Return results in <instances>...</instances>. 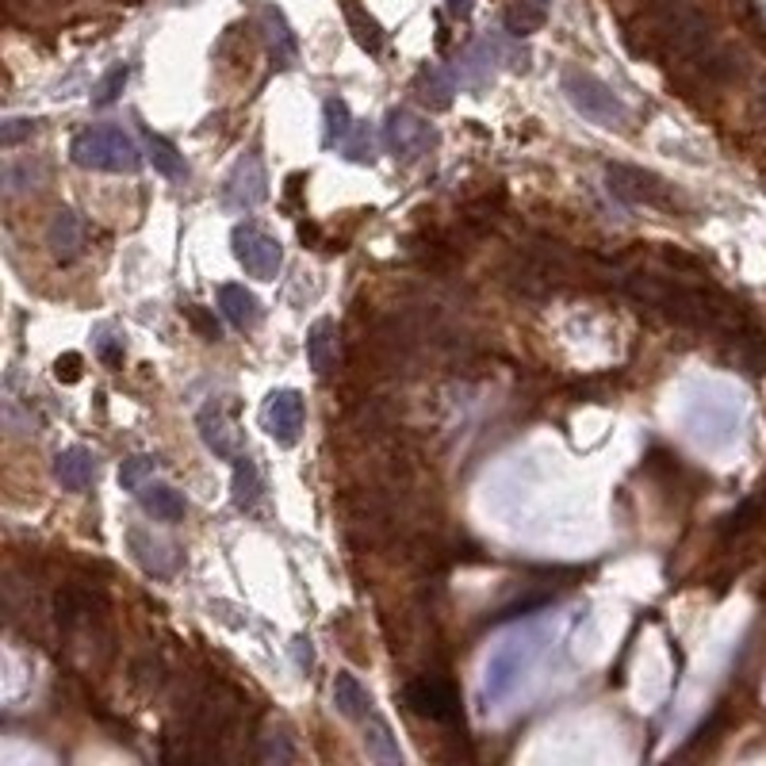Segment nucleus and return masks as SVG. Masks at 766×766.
<instances>
[{
    "instance_id": "f257e3e1",
    "label": "nucleus",
    "mask_w": 766,
    "mask_h": 766,
    "mask_svg": "<svg viewBox=\"0 0 766 766\" xmlns=\"http://www.w3.org/2000/svg\"><path fill=\"white\" fill-rule=\"evenodd\" d=\"M70 158L81 169H96V173H135L143 165L135 138L123 127H85L70 143Z\"/></svg>"
},
{
    "instance_id": "7c9ffc66",
    "label": "nucleus",
    "mask_w": 766,
    "mask_h": 766,
    "mask_svg": "<svg viewBox=\"0 0 766 766\" xmlns=\"http://www.w3.org/2000/svg\"><path fill=\"white\" fill-rule=\"evenodd\" d=\"M32 135H35V120H9L4 131H0V143H4V150H12V146H20Z\"/></svg>"
},
{
    "instance_id": "7ed1b4c3",
    "label": "nucleus",
    "mask_w": 766,
    "mask_h": 766,
    "mask_svg": "<svg viewBox=\"0 0 766 766\" xmlns=\"http://www.w3.org/2000/svg\"><path fill=\"white\" fill-rule=\"evenodd\" d=\"M231 246H234L238 264L254 280H276L280 264H284V246H280V238H272L264 226L238 223L234 226V234H231Z\"/></svg>"
},
{
    "instance_id": "ddd939ff",
    "label": "nucleus",
    "mask_w": 766,
    "mask_h": 766,
    "mask_svg": "<svg viewBox=\"0 0 766 766\" xmlns=\"http://www.w3.org/2000/svg\"><path fill=\"white\" fill-rule=\"evenodd\" d=\"M219 311L226 314L234 330H257V322H261V304L254 292H246V284L219 287Z\"/></svg>"
},
{
    "instance_id": "4468645a",
    "label": "nucleus",
    "mask_w": 766,
    "mask_h": 766,
    "mask_svg": "<svg viewBox=\"0 0 766 766\" xmlns=\"http://www.w3.org/2000/svg\"><path fill=\"white\" fill-rule=\"evenodd\" d=\"M138 503H143V510L150 514L153 521H165V526H176V521L184 518V510H188L181 491L169 487V483H153V479L138 491Z\"/></svg>"
},
{
    "instance_id": "c756f323",
    "label": "nucleus",
    "mask_w": 766,
    "mask_h": 766,
    "mask_svg": "<svg viewBox=\"0 0 766 766\" xmlns=\"http://www.w3.org/2000/svg\"><path fill=\"white\" fill-rule=\"evenodd\" d=\"M81 365H85L81 353H62V357L54 360V380L58 383H77L81 380Z\"/></svg>"
},
{
    "instance_id": "20e7f679",
    "label": "nucleus",
    "mask_w": 766,
    "mask_h": 766,
    "mask_svg": "<svg viewBox=\"0 0 766 766\" xmlns=\"http://www.w3.org/2000/svg\"><path fill=\"white\" fill-rule=\"evenodd\" d=\"M383 143L399 161H418L437 146V131L422 120V115L407 112V108H395L383 123Z\"/></svg>"
},
{
    "instance_id": "4be33fe9",
    "label": "nucleus",
    "mask_w": 766,
    "mask_h": 766,
    "mask_svg": "<svg viewBox=\"0 0 766 766\" xmlns=\"http://www.w3.org/2000/svg\"><path fill=\"white\" fill-rule=\"evenodd\" d=\"M342 12H345V24L353 27V35H357V42L368 50V54H380L383 50V32L380 24H375L372 16H368L365 9H360L357 0H342Z\"/></svg>"
},
{
    "instance_id": "6e6552de",
    "label": "nucleus",
    "mask_w": 766,
    "mask_h": 766,
    "mask_svg": "<svg viewBox=\"0 0 766 766\" xmlns=\"http://www.w3.org/2000/svg\"><path fill=\"white\" fill-rule=\"evenodd\" d=\"M606 181H609V192L625 203H647V208H670V203H675L670 200L667 184H663L655 173H644V169L609 165Z\"/></svg>"
},
{
    "instance_id": "f3484780",
    "label": "nucleus",
    "mask_w": 766,
    "mask_h": 766,
    "mask_svg": "<svg viewBox=\"0 0 766 766\" xmlns=\"http://www.w3.org/2000/svg\"><path fill=\"white\" fill-rule=\"evenodd\" d=\"M200 437L219 460H234V456H238L234 453V430H231V422H226L219 403H208V407L200 410Z\"/></svg>"
},
{
    "instance_id": "2eb2a0df",
    "label": "nucleus",
    "mask_w": 766,
    "mask_h": 766,
    "mask_svg": "<svg viewBox=\"0 0 766 766\" xmlns=\"http://www.w3.org/2000/svg\"><path fill=\"white\" fill-rule=\"evenodd\" d=\"M261 24H264V39H269V54L276 65H292L299 58V42L296 35H292V27H287L284 12L272 9V4H264L261 9Z\"/></svg>"
},
{
    "instance_id": "423d86ee",
    "label": "nucleus",
    "mask_w": 766,
    "mask_h": 766,
    "mask_svg": "<svg viewBox=\"0 0 766 766\" xmlns=\"http://www.w3.org/2000/svg\"><path fill=\"white\" fill-rule=\"evenodd\" d=\"M304 422H307V407H304V395L292 392V387H280L264 399L261 407V425L276 445L292 448L304 433Z\"/></svg>"
},
{
    "instance_id": "1a4fd4ad",
    "label": "nucleus",
    "mask_w": 766,
    "mask_h": 766,
    "mask_svg": "<svg viewBox=\"0 0 766 766\" xmlns=\"http://www.w3.org/2000/svg\"><path fill=\"white\" fill-rule=\"evenodd\" d=\"M495 62H498V50L491 39H475L464 47L460 62H456V81H460L464 88H471V92H483V88L495 81Z\"/></svg>"
},
{
    "instance_id": "412c9836",
    "label": "nucleus",
    "mask_w": 766,
    "mask_h": 766,
    "mask_svg": "<svg viewBox=\"0 0 766 766\" xmlns=\"http://www.w3.org/2000/svg\"><path fill=\"white\" fill-rule=\"evenodd\" d=\"M261 498V471H257L254 456H234V506L238 510H254Z\"/></svg>"
},
{
    "instance_id": "72a5a7b5",
    "label": "nucleus",
    "mask_w": 766,
    "mask_h": 766,
    "mask_svg": "<svg viewBox=\"0 0 766 766\" xmlns=\"http://www.w3.org/2000/svg\"><path fill=\"white\" fill-rule=\"evenodd\" d=\"M471 4H475V0H448V12H453L456 20H468L471 16Z\"/></svg>"
},
{
    "instance_id": "a211bd4d",
    "label": "nucleus",
    "mask_w": 766,
    "mask_h": 766,
    "mask_svg": "<svg viewBox=\"0 0 766 766\" xmlns=\"http://www.w3.org/2000/svg\"><path fill=\"white\" fill-rule=\"evenodd\" d=\"M334 709L342 713V717L349 720H368V713H372V694H368L365 687H360L357 675H349V670H342L334 679Z\"/></svg>"
},
{
    "instance_id": "bb28decb",
    "label": "nucleus",
    "mask_w": 766,
    "mask_h": 766,
    "mask_svg": "<svg viewBox=\"0 0 766 766\" xmlns=\"http://www.w3.org/2000/svg\"><path fill=\"white\" fill-rule=\"evenodd\" d=\"M96 353H100V360H108V365H123V337H115L112 326H96Z\"/></svg>"
},
{
    "instance_id": "b1692460",
    "label": "nucleus",
    "mask_w": 766,
    "mask_h": 766,
    "mask_svg": "<svg viewBox=\"0 0 766 766\" xmlns=\"http://www.w3.org/2000/svg\"><path fill=\"white\" fill-rule=\"evenodd\" d=\"M548 20V0H514L506 9V32L510 35H529Z\"/></svg>"
},
{
    "instance_id": "393cba45",
    "label": "nucleus",
    "mask_w": 766,
    "mask_h": 766,
    "mask_svg": "<svg viewBox=\"0 0 766 766\" xmlns=\"http://www.w3.org/2000/svg\"><path fill=\"white\" fill-rule=\"evenodd\" d=\"M322 115H326V146H342L353 135V127H357L349 115V104L337 100V96H330L326 104H322Z\"/></svg>"
},
{
    "instance_id": "6ab92c4d",
    "label": "nucleus",
    "mask_w": 766,
    "mask_h": 766,
    "mask_svg": "<svg viewBox=\"0 0 766 766\" xmlns=\"http://www.w3.org/2000/svg\"><path fill=\"white\" fill-rule=\"evenodd\" d=\"M456 73L448 65H437V62H425L418 70V92L430 108H448L453 104V92H456Z\"/></svg>"
},
{
    "instance_id": "0eeeda50",
    "label": "nucleus",
    "mask_w": 766,
    "mask_h": 766,
    "mask_svg": "<svg viewBox=\"0 0 766 766\" xmlns=\"http://www.w3.org/2000/svg\"><path fill=\"white\" fill-rule=\"evenodd\" d=\"M403 702L410 705V713L430 717L437 725H460V694L441 679H415L403 687Z\"/></svg>"
},
{
    "instance_id": "2f4dec72",
    "label": "nucleus",
    "mask_w": 766,
    "mask_h": 766,
    "mask_svg": "<svg viewBox=\"0 0 766 766\" xmlns=\"http://www.w3.org/2000/svg\"><path fill=\"white\" fill-rule=\"evenodd\" d=\"M184 314H188V319H192V326L200 330V334L208 337V342H219V337H223V334H219V322L211 319V314H203V311H200V307H196V304H188V307H184Z\"/></svg>"
},
{
    "instance_id": "cd10ccee",
    "label": "nucleus",
    "mask_w": 766,
    "mask_h": 766,
    "mask_svg": "<svg viewBox=\"0 0 766 766\" xmlns=\"http://www.w3.org/2000/svg\"><path fill=\"white\" fill-rule=\"evenodd\" d=\"M342 150H345V158H353V161H372L375 158L372 153V131L353 127V135L342 143Z\"/></svg>"
},
{
    "instance_id": "f03ea898",
    "label": "nucleus",
    "mask_w": 766,
    "mask_h": 766,
    "mask_svg": "<svg viewBox=\"0 0 766 766\" xmlns=\"http://www.w3.org/2000/svg\"><path fill=\"white\" fill-rule=\"evenodd\" d=\"M564 92L571 100V108L583 120L598 123V127H617L621 131L629 123V108L621 104L614 96V88L606 81H598L594 73H583V70H567L564 73Z\"/></svg>"
},
{
    "instance_id": "f8f14e48",
    "label": "nucleus",
    "mask_w": 766,
    "mask_h": 766,
    "mask_svg": "<svg viewBox=\"0 0 766 766\" xmlns=\"http://www.w3.org/2000/svg\"><path fill=\"white\" fill-rule=\"evenodd\" d=\"M127 544L131 552H135V559L146 567L150 574H158V579H169V574L181 567V559H176V552L169 548L165 541H153L146 529H127Z\"/></svg>"
},
{
    "instance_id": "aec40b11",
    "label": "nucleus",
    "mask_w": 766,
    "mask_h": 766,
    "mask_svg": "<svg viewBox=\"0 0 766 766\" xmlns=\"http://www.w3.org/2000/svg\"><path fill=\"white\" fill-rule=\"evenodd\" d=\"M365 748L375 763H387V766H403V751H399V740H395L392 725L375 713H368V725H365Z\"/></svg>"
},
{
    "instance_id": "39448f33",
    "label": "nucleus",
    "mask_w": 766,
    "mask_h": 766,
    "mask_svg": "<svg viewBox=\"0 0 766 766\" xmlns=\"http://www.w3.org/2000/svg\"><path fill=\"white\" fill-rule=\"evenodd\" d=\"M264 196H269V176H264L261 158H257V153H242L223 181V208L254 211L264 203Z\"/></svg>"
},
{
    "instance_id": "dca6fc26",
    "label": "nucleus",
    "mask_w": 766,
    "mask_h": 766,
    "mask_svg": "<svg viewBox=\"0 0 766 766\" xmlns=\"http://www.w3.org/2000/svg\"><path fill=\"white\" fill-rule=\"evenodd\" d=\"M307 360H311L314 375H330L337 360V322L319 319L307 330Z\"/></svg>"
},
{
    "instance_id": "473e14b6",
    "label": "nucleus",
    "mask_w": 766,
    "mask_h": 766,
    "mask_svg": "<svg viewBox=\"0 0 766 766\" xmlns=\"http://www.w3.org/2000/svg\"><path fill=\"white\" fill-rule=\"evenodd\" d=\"M292 655H296V663L304 670L314 667V647H311V640H307V637H296V644H292Z\"/></svg>"
},
{
    "instance_id": "5701e85b",
    "label": "nucleus",
    "mask_w": 766,
    "mask_h": 766,
    "mask_svg": "<svg viewBox=\"0 0 766 766\" xmlns=\"http://www.w3.org/2000/svg\"><path fill=\"white\" fill-rule=\"evenodd\" d=\"M146 150H150V161H153V169H158L161 176H169V181H181V176H188V165H184V158L176 153V146L169 143V138L146 131Z\"/></svg>"
},
{
    "instance_id": "a878e982",
    "label": "nucleus",
    "mask_w": 766,
    "mask_h": 766,
    "mask_svg": "<svg viewBox=\"0 0 766 766\" xmlns=\"http://www.w3.org/2000/svg\"><path fill=\"white\" fill-rule=\"evenodd\" d=\"M158 468H161L158 456H131V460H123V468H120L123 491H135V495H138V491H143L146 483L158 475Z\"/></svg>"
},
{
    "instance_id": "9d476101",
    "label": "nucleus",
    "mask_w": 766,
    "mask_h": 766,
    "mask_svg": "<svg viewBox=\"0 0 766 766\" xmlns=\"http://www.w3.org/2000/svg\"><path fill=\"white\" fill-rule=\"evenodd\" d=\"M85 234H88L85 231V219H81L77 211H73V208H58L54 219H50V226H47L50 254H54L62 264L77 261L81 249H85Z\"/></svg>"
},
{
    "instance_id": "c85d7f7f",
    "label": "nucleus",
    "mask_w": 766,
    "mask_h": 766,
    "mask_svg": "<svg viewBox=\"0 0 766 766\" xmlns=\"http://www.w3.org/2000/svg\"><path fill=\"white\" fill-rule=\"evenodd\" d=\"M123 85H127V70H123V65H115V70L108 73V77L100 81V85H96V96H92V100H96V104H100V108L112 104L115 96L123 92Z\"/></svg>"
},
{
    "instance_id": "9b49d317",
    "label": "nucleus",
    "mask_w": 766,
    "mask_h": 766,
    "mask_svg": "<svg viewBox=\"0 0 766 766\" xmlns=\"http://www.w3.org/2000/svg\"><path fill=\"white\" fill-rule=\"evenodd\" d=\"M54 479L62 483V491H88V483L96 479V453L85 445H70L54 456Z\"/></svg>"
}]
</instances>
